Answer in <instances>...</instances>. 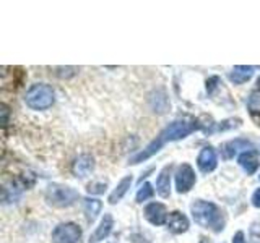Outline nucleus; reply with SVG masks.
<instances>
[{
	"label": "nucleus",
	"instance_id": "39448f33",
	"mask_svg": "<svg viewBox=\"0 0 260 243\" xmlns=\"http://www.w3.org/2000/svg\"><path fill=\"white\" fill-rule=\"evenodd\" d=\"M51 238L54 243H78L81 238V229L73 222H63L52 230Z\"/></svg>",
	"mask_w": 260,
	"mask_h": 243
},
{
	"label": "nucleus",
	"instance_id": "9b49d317",
	"mask_svg": "<svg viewBox=\"0 0 260 243\" xmlns=\"http://www.w3.org/2000/svg\"><path fill=\"white\" fill-rule=\"evenodd\" d=\"M166 225L173 233H184L189 230V219H187L181 211H173V213H169L168 216Z\"/></svg>",
	"mask_w": 260,
	"mask_h": 243
},
{
	"label": "nucleus",
	"instance_id": "dca6fc26",
	"mask_svg": "<svg viewBox=\"0 0 260 243\" xmlns=\"http://www.w3.org/2000/svg\"><path fill=\"white\" fill-rule=\"evenodd\" d=\"M246 148H250V143L247 140H234V141H228L223 144V156L224 159H231L234 157V154L238 152L239 149H246Z\"/></svg>",
	"mask_w": 260,
	"mask_h": 243
},
{
	"label": "nucleus",
	"instance_id": "423d86ee",
	"mask_svg": "<svg viewBox=\"0 0 260 243\" xmlns=\"http://www.w3.org/2000/svg\"><path fill=\"white\" fill-rule=\"evenodd\" d=\"M195 182H197L195 170L187 164V162L179 166L177 172H176V190L179 193H187L193 188Z\"/></svg>",
	"mask_w": 260,
	"mask_h": 243
},
{
	"label": "nucleus",
	"instance_id": "6e6552de",
	"mask_svg": "<svg viewBox=\"0 0 260 243\" xmlns=\"http://www.w3.org/2000/svg\"><path fill=\"white\" fill-rule=\"evenodd\" d=\"M197 166L200 169V172L203 174H210L213 172L218 166V157H216V151L211 148V146H207L203 148L197 157Z\"/></svg>",
	"mask_w": 260,
	"mask_h": 243
},
{
	"label": "nucleus",
	"instance_id": "4468645a",
	"mask_svg": "<svg viewBox=\"0 0 260 243\" xmlns=\"http://www.w3.org/2000/svg\"><path fill=\"white\" fill-rule=\"evenodd\" d=\"M257 70V67H246V65H238L234 67L233 71L230 73V79L233 81L234 85H242L246 83L247 79L252 78L254 71Z\"/></svg>",
	"mask_w": 260,
	"mask_h": 243
},
{
	"label": "nucleus",
	"instance_id": "393cba45",
	"mask_svg": "<svg viewBox=\"0 0 260 243\" xmlns=\"http://www.w3.org/2000/svg\"><path fill=\"white\" fill-rule=\"evenodd\" d=\"M200 243H210V240L205 238V237H202V238H200Z\"/></svg>",
	"mask_w": 260,
	"mask_h": 243
},
{
	"label": "nucleus",
	"instance_id": "412c9836",
	"mask_svg": "<svg viewBox=\"0 0 260 243\" xmlns=\"http://www.w3.org/2000/svg\"><path fill=\"white\" fill-rule=\"evenodd\" d=\"M88 193H91V194H101L106 191V183L103 182H93V183H89L88 185Z\"/></svg>",
	"mask_w": 260,
	"mask_h": 243
},
{
	"label": "nucleus",
	"instance_id": "f8f14e48",
	"mask_svg": "<svg viewBox=\"0 0 260 243\" xmlns=\"http://www.w3.org/2000/svg\"><path fill=\"white\" fill-rule=\"evenodd\" d=\"M93 169H94V159L89 156V154H83V156H80L78 159H75V162H73V167H72L75 177H80V178H83L88 174H91Z\"/></svg>",
	"mask_w": 260,
	"mask_h": 243
},
{
	"label": "nucleus",
	"instance_id": "f3484780",
	"mask_svg": "<svg viewBox=\"0 0 260 243\" xmlns=\"http://www.w3.org/2000/svg\"><path fill=\"white\" fill-rule=\"evenodd\" d=\"M83 209H85L86 221L88 222H93L94 219L98 217V214L101 213L103 202L100 199H96V198H86L85 199V205H83Z\"/></svg>",
	"mask_w": 260,
	"mask_h": 243
},
{
	"label": "nucleus",
	"instance_id": "f03ea898",
	"mask_svg": "<svg viewBox=\"0 0 260 243\" xmlns=\"http://www.w3.org/2000/svg\"><path fill=\"white\" fill-rule=\"evenodd\" d=\"M190 213L193 221L200 227H203V229H210L213 232H221L224 229V214L215 202L197 199L195 202H192Z\"/></svg>",
	"mask_w": 260,
	"mask_h": 243
},
{
	"label": "nucleus",
	"instance_id": "1a4fd4ad",
	"mask_svg": "<svg viewBox=\"0 0 260 243\" xmlns=\"http://www.w3.org/2000/svg\"><path fill=\"white\" fill-rule=\"evenodd\" d=\"M238 162L247 175H254L258 170V166H260V156L255 149H249V151H244L241 154Z\"/></svg>",
	"mask_w": 260,
	"mask_h": 243
},
{
	"label": "nucleus",
	"instance_id": "7ed1b4c3",
	"mask_svg": "<svg viewBox=\"0 0 260 243\" xmlns=\"http://www.w3.org/2000/svg\"><path fill=\"white\" fill-rule=\"evenodd\" d=\"M54 101H55L54 89L52 86H49L46 83L32 85L26 91V96H24V102L32 110H46L49 107H52Z\"/></svg>",
	"mask_w": 260,
	"mask_h": 243
},
{
	"label": "nucleus",
	"instance_id": "aec40b11",
	"mask_svg": "<svg viewBox=\"0 0 260 243\" xmlns=\"http://www.w3.org/2000/svg\"><path fill=\"white\" fill-rule=\"evenodd\" d=\"M239 122L238 118H230V120H224V122H219V124H213V128L210 132H224V130H231L234 127H239Z\"/></svg>",
	"mask_w": 260,
	"mask_h": 243
},
{
	"label": "nucleus",
	"instance_id": "b1692460",
	"mask_svg": "<svg viewBox=\"0 0 260 243\" xmlns=\"http://www.w3.org/2000/svg\"><path fill=\"white\" fill-rule=\"evenodd\" d=\"M252 205H254L255 208H260V188L255 190V193L252 194Z\"/></svg>",
	"mask_w": 260,
	"mask_h": 243
},
{
	"label": "nucleus",
	"instance_id": "2eb2a0df",
	"mask_svg": "<svg viewBox=\"0 0 260 243\" xmlns=\"http://www.w3.org/2000/svg\"><path fill=\"white\" fill-rule=\"evenodd\" d=\"M130 185H132V177L130 175H127V177H124L122 180L117 183V186H116V190H114L111 194H109V205H116V202H119L122 198L125 196V193L128 191V188H130Z\"/></svg>",
	"mask_w": 260,
	"mask_h": 243
},
{
	"label": "nucleus",
	"instance_id": "5701e85b",
	"mask_svg": "<svg viewBox=\"0 0 260 243\" xmlns=\"http://www.w3.org/2000/svg\"><path fill=\"white\" fill-rule=\"evenodd\" d=\"M250 233H252V237L254 238H260V224H254L250 227Z\"/></svg>",
	"mask_w": 260,
	"mask_h": 243
},
{
	"label": "nucleus",
	"instance_id": "0eeeda50",
	"mask_svg": "<svg viewBox=\"0 0 260 243\" xmlns=\"http://www.w3.org/2000/svg\"><path fill=\"white\" fill-rule=\"evenodd\" d=\"M145 217L146 221L153 225H162L168 221V209L162 202H150V205L145 206Z\"/></svg>",
	"mask_w": 260,
	"mask_h": 243
},
{
	"label": "nucleus",
	"instance_id": "bb28decb",
	"mask_svg": "<svg viewBox=\"0 0 260 243\" xmlns=\"http://www.w3.org/2000/svg\"><path fill=\"white\" fill-rule=\"evenodd\" d=\"M258 180H260V175H258Z\"/></svg>",
	"mask_w": 260,
	"mask_h": 243
},
{
	"label": "nucleus",
	"instance_id": "f257e3e1",
	"mask_svg": "<svg viewBox=\"0 0 260 243\" xmlns=\"http://www.w3.org/2000/svg\"><path fill=\"white\" fill-rule=\"evenodd\" d=\"M199 128V122L193 120V118H177L174 120L173 124H169L162 132L154 138L151 143L146 144V148H143V151L134 154L130 157V164H140V162H145L146 159H150L151 156H154L162 146L166 143L171 141H177V140H182V138L189 136L190 133H193L195 130Z\"/></svg>",
	"mask_w": 260,
	"mask_h": 243
},
{
	"label": "nucleus",
	"instance_id": "ddd939ff",
	"mask_svg": "<svg viewBox=\"0 0 260 243\" xmlns=\"http://www.w3.org/2000/svg\"><path fill=\"white\" fill-rule=\"evenodd\" d=\"M156 191L161 198H168L171 194V166L162 167L156 178Z\"/></svg>",
	"mask_w": 260,
	"mask_h": 243
},
{
	"label": "nucleus",
	"instance_id": "a878e982",
	"mask_svg": "<svg viewBox=\"0 0 260 243\" xmlns=\"http://www.w3.org/2000/svg\"><path fill=\"white\" fill-rule=\"evenodd\" d=\"M257 85H258V88H260V76H258V79H257Z\"/></svg>",
	"mask_w": 260,
	"mask_h": 243
},
{
	"label": "nucleus",
	"instance_id": "a211bd4d",
	"mask_svg": "<svg viewBox=\"0 0 260 243\" xmlns=\"http://www.w3.org/2000/svg\"><path fill=\"white\" fill-rule=\"evenodd\" d=\"M153 194H154L153 186L150 183H143L137 191V202H143L146 199H150V198H153Z\"/></svg>",
	"mask_w": 260,
	"mask_h": 243
},
{
	"label": "nucleus",
	"instance_id": "9d476101",
	"mask_svg": "<svg viewBox=\"0 0 260 243\" xmlns=\"http://www.w3.org/2000/svg\"><path fill=\"white\" fill-rule=\"evenodd\" d=\"M112 227H114V219L111 214H104V217L101 219V222L100 225L96 227L94 232L89 235V243H98V241H101V240H106L111 235L112 232Z\"/></svg>",
	"mask_w": 260,
	"mask_h": 243
},
{
	"label": "nucleus",
	"instance_id": "20e7f679",
	"mask_svg": "<svg viewBox=\"0 0 260 243\" xmlns=\"http://www.w3.org/2000/svg\"><path fill=\"white\" fill-rule=\"evenodd\" d=\"M78 191L70 188V186L59 185V183H51L46 188V201L47 205H51L54 208H70L72 205H75V201L78 199Z\"/></svg>",
	"mask_w": 260,
	"mask_h": 243
},
{
	"label": "nucleus",
	"instance_id": "6ab92c4d",
	"mask_svg": "<svg viewBox=\"0 0 260 243\" xmlns=\"http://www.w3.org/2000/svg\"><path fill=\"white\" fill-rule=\"evenodd\" d=\"M247 109L250 113H260V91L250 93L249 99H247Z\"/></svg>",
	"mask_w": 260,
	"mask_h": 243
},
{
	"label": "nucleus",
	"instance_id": "4be33fe9",
	"mask_svg": "<svg viewBox=\"0 0 260 243\" xmlns=\"http://www.w3.org/2000/svg\"><path fill=\"white\" fill-rule=\"evenodd\" d=\"M233 243H246V237H244V232H236V235L233 237Z\"/></svg>",
	"mask_w": 260,
	"mask_h": 243
}]
</instances>
